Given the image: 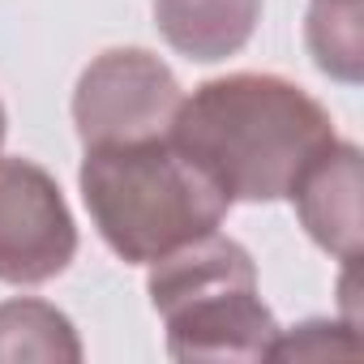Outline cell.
Wrapping results in <instances>:
<instances>
[{
  "label": "cell",
  "instance_id": "1",
  "mask_svg": "<svg viewBox=\"0 0 364 364\" xmlns=\"http://www.w3.org/2000/svg\"><path fill=\"white\" fill-rule=\"evenodd\" d=\"M167 137L228 202H279L304 163L334 141V120L287 77L228 73L180 99Z\"/></svg>",
  "mask_w": 364,
  "mask_h": 364
},
{
  "label": "cell",
  "instance_id": "2",
  "mask_svg": "<svg viewBox=\"0 0 364 364\" xmlns=\"http://www.w3.org/2000/svg\"><path fill=\"white\" fill-rule=\"evenodd\" d=\"M77 185L107 249L133 266H150L219 232L232 206L171 137L86 146Z\"/></svg>",
  "mask_w": 364,
  "mask_h": 364
},
{
  "label": "cell",
  "instance_id": "3",
  "mask_svg": "<svg viewBox=\"0 0 364 364\" xmlns=\"http://www.w3.org/2000/svg\"><path fill=\"white\" fill-rule=\"evenodd\" d=\"M150 304L171 360H270L279 321L257 296V266L232 236H202L150 262Z\"/></svg>",
  "mask_w": 364,
  "mask_h": 364
},
{
  "label": "cell",
  "instance_id": "4",
  "mask_svg": "<svg viewBox=\"0 0 364 364\" xmlns=\"http://www.w3.org/2000/svg\"><path fill=\"white\" fill-rule=\"evenodd\" d=\"M176 73L146 48H112L86 65L73 90V124L82 146H116L167 137L180 107Z\"/></svg>",
  "mask_w": 364,
  "mask_h": 364
},
{
  "label": "cell",
  "instance_id": "5",
  "mask_svg": "<svg viewBox=\"0 0 364 364\" xmlns=\"http://www.w3.org/2000/svg\"><path fill=\"white\" fill-rule=\"evenodd\" d=\"M77 223L60 185L31 159H0V283L39 287L69 270Z\"/></svg>",
  "mask_w": 364,
  "mask_h": 364
},
{
  "label": "cell",
  "instance_id": "6",
  "mask_svg": "<svg viewBox=\"0 0 364 364\" xmlns=\"http://www.w3.org/2000/svg\"><path fill=\"white\" fill-rule=\"evenodd\" d=\"M287 198L296 202V215L313 245L334 253L343 266L360 262V150L351 141L334 137L330 146H321L296 176Z\"/></svg>",
  "mask_w": 364,
  "mask_h": 364
},
{
  "label": "cell",
  "instance_id": "7",
  "mask_svg": "<svg viewBox=\"0 0 364 364\" xmlns=\"http://www.w3.org/2000/svg\"><path fill=\"white\" fill-rule=\"evenodd\" d=\"M262 18V0H154V26L171 52L198 65L236 56Z\"/></svg>",
  "mask_w": 364,
  "mask_h": 364
},
{
  "label": "cell",
  "instance_id": "8",
  "mask_svg": "<svg viewBox=\"0 0 364 364\" xmlns=\"http://www.w3.org/2000/svg\"><path fill=\"white\" fill-rule=\"evenodd\" d=\"M48 360V364H77L82 338L73 321L48 300H5L0 304V364Z\"/></svg>",
  "mask_w": 364,
  "mask_h": 364
},
{
  "label": "cell",
  "instance_id": "9",
  "mask_svg": "<svg viewBox=\"0 0 364 364\" xmlns=\"http://www.w3.org/2000/svg\"><path fill=\"white\" fill-rule=\"evenodd\" d=\"M309 52L321 73L334 82L355 86L364 77V31H360V0H313L309 26H304Z\"/></svg>",
  "mask_w": 364,
  "mask_h": 364
},
{
  "label": "cell",
  "instance_id": "10",
  "mask_svg": "<svg viewBox=\"0 0 364 364\" xmlns=\"http://www.w3.org/2000/svg\"><path fill=\"white\" fill-rule=\"evenodd\" d=\"M321 355H360V338L355 326H338V321H304L291 334L279 330L270 360H321Z\"/></svg>",
  "mask_w": 364,
  "mask_h": 364
},
{
  "label": "cell",
  "instance_id": "11",
  "mask_svg": "<svg viewBox=\"0 0 364 364\" xmlns=\"http://www.w3.org/2000/svg\"><path fill=\"white\" fill-rule=\"evenodd\" d=\"M5 129H9V120H5V103H0V146H5Z\"/></svg>",
  "mask_w": 364,
  "mask_h": 364
}]
</instances>
